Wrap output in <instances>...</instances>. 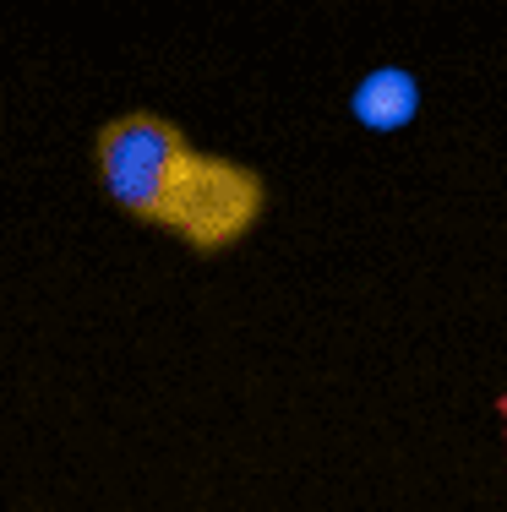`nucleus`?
Returning a JSON list of instances; mask_svg holds the SVG:
<instances>
[{"label":"nucleus","mask_w":507,"mask_h":512,"mask_svg":"<svg viewBox=\"0 0 507 512\" xmlns=\"http://www.w3.org/2000/svg\"><path fill=\"white\" fill-rule=\"evenodd\" d=\"M497 409H502V436H507V393H502V404H497Z\"/></svg>","instance_id":"3"},{"label":"nucleus","mask_w":507,"mask_h":512,"mask_svg":"<svg viewBox=\"0 0 507 512\" xmlns=\"http://www.w3.org/2000/svg\"><path fill=\"white\" fill-rule=\"evenodd\" d=\"M93 175L131 224L175 235L180 246L219 256L268 213V186L251 164L208 153L159 109H120L93 137Z\"/></svg>","instance_id":"1"},{"label":"nucleus","mask_w":507,"mask_h":512,"mask_svg":"<svg viewBox=\"0 0 507 512\" xmlns=\"http://www.w3.org/2000/svg\"><path fill=\"white\" fill-rule=\"evenodd\" d=\"M349 109H355V120L366 131H398V126H409V120H415V109H420L415 71H404V66L366 71V77L355 82V93H349Z\"/></svg>","instance_id":"2"}]
</instances>
